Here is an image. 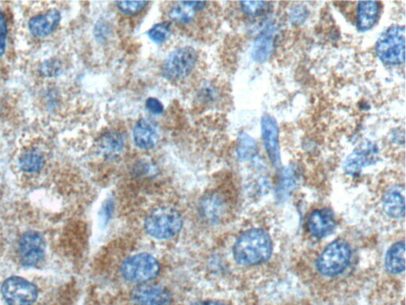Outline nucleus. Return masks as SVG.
Segmentation results:
<instances>
[{
  "mask_svg": "<svg viewBox=\"0 0 406 305\" xmlns=\"http://www.w3.org/2000/svg\"><path fill=\"white\" fill-rule=\"evenodd\" d=\"M275 218L257 214L235 239L232 254L236 264L254 274H271L281 251V238Z\"/></svg>",
  "mask_w": 406,
  "mask_h": 305,
  "instance_id": "1",
  "label": "nucleus"
},
{
  "mask_svg": "<svg viewBox=\"0 0 406 305\" xmlns=\"http://www.w3.org/2000/svg\"><path fill=\"white\" fill-rule=\"evenodd\" d=\"M355 249L345 238H338L311 254L309 272L326 281L345 280L355 273Z\"/></svg>",
  "mask_w": 406,
  "mask_h": 305,
  "instance_id": "2",
  "label": "nucleus"
},
{
  "mask_svg": "<svg viewBox=\"0 0 406 305\" xmlns=\"http://www.w3.org/2000/svg\"><path fill=\"white\" fill-rule=\"evenodd\" d=\"M373 210L378 220L387 227H401L405 217V185L390 182L379 187L372 199Z\"/></svg>",
  "mask_w": 406,
  "mask_h": 305,
  "instance_id": "3",
  "label": "nucleus"
},
{
  "mask_svg": "<svg viewBox=\"0 0 406 305\" xmlns=\"http://www.w3.org/2000/svg\"><path fill=\"white\" fill-rule=\"evenodd\" d=\"M183 227V219L176 210L160 207L152 211L145 221V229L153 239L167 240L176 237Z\"/></svg>",
  "mask_w": 406,
  "mask_h": 305,
  "instance_id": "4",
  "label": "nucleus"
},
{
  "mask_svg": "<svg viewBox=\"0 0 406 305\" xmlns=\"http://www.w3.org/2000/svg\"><path fill=\"white\" fill-rule=\"evenodd\" d=\"M405 29L402 25H392L378 39L375 53L382 64L397 66L405 63Z\"/></svg>",
  "mask_w": 406,
  "mask_h": 305,
  "instance_id": "5",
  "label": "nucleus"
},
{
  "mask_svg": "<svg viewBox=\"0 0 406 305\" xmlns=\"http://www.w3.org/2000/svg\"><path fill=\"white\" fill-rule=\"evenodd\" d=\"M198 59V53L194 48H179L165 60L161 67V73L164 78L171 82L184 81L192 73Z\"/></svg>",
  "mask_w": 406,
  "mask_h": 305,
  "instance_id": "6",
  "label": "nucleus"
},
{
  "mask_svg": "<svg viewBox=\"0 0 406 305\" xmlns=\"http://www.w3.org/2000/svg\"><path fill=\"white\" fill-rule=\"evenodd\" d=\"M160 270L159 262L151 254L145 253L132 256L123 262L121 268L125 280L140 285L156 279Z\"/></svg>",
  "mask_w": 406,
  "mask_h": 305,
  "instance_id": "7",
  "label": "nucleus"
},
{
  "mask_svg": "<svg viewBox=\"0 0 406 305\" xmlns=\"http://www.w3.org/2000/svg\"><path fill=\"white\" fill-rule=\"evenodd\" d=\"M380 161V149L372 141L361 143L345 159L344 171L349 177L355 178L368 166Z\"/></svg>",
  "mask_w": 406,
  "mask_h": 305,
  "instance_id": "8",
  "label": "nucleus"
},
{
  "mask_svg": "<svg viewBox=\"0 0 406 305\" xmlns=\"http://www.w3.org/2000/svg\"><path fill=\"white\" fill-rule=\"evenodd\" d=\"M2 294L9 305H31L37 300L38 289L30 281L13 276L4 283Z\"/></svg>",
  "mask_w": 406,
  "mask_h": 305,
  "instance_id": "9",
  "label": "nucleus"
},
{
  "mask_svg": "<svg viewBox=\"0 0 406 305\" xmlns=\"http://www.w3.org/2000/svg\"><path fill=\"white\" fill-rule=\"evenodd\" d=\"M337 219L335 214L328 207L312 211L307 217L305 227L308 234L315 240H322L335 231Z\"/></svg>",
  "mask_w": 406,
  "mask_h": 305,
  "instance_id": "10",
  "label": "nucleus"
},
{
  "mask_svg": "<svg viewBox=\"0 0 406 305\" xmlns=\"http://www.w3.org/2000/svg\"><path fill=\"white\" fill-rule=\"evenodd\" d=\"M279 34V25L274 22L269 23L258 34L251 53V58L256 63H264L272 57L277 46Z\"/></svg>",
  "mask_w": 406,
  "mask_h": 305,
  "instance_id": "11",
  "label": "nucleus"
},
{
  "mask_svg": "<svg viewBox=\"0 0 406 305\" xmlns=\"http://www.w3.org/2000/svg\"><path fill=\"white\" fill-rule=\"evenodd\" d=\"M261 133L264 147L269 160L276 169L281 168V154H280L279 128L274 116L264 114L261 118Z\"/></svg>",
  "mask_w": 406,
  "mask_h": 305,
  "instance_id": "12",
  "label": "nucleus"
},
{
  "mask_svg": "<svg viewBox=\"0 0 406 305\" xmlns=\"http://www.w3.org/2000/svg\"><path fill=\"white\" fill-rule=\"evenodd\" d=\"M19 255L21 262L24 266H37L45 255V242L43 237L37 232H27L20 241Z\"/></svg>",
  "mask_w": 406,
  "mask_h": 305,
  "instance_id": "13",
  "label": "nucleus"
},
{
  "mask_svg": "<svg viewBox=\"0 0 406 305\" xmlns=\"http://www.w3.org/2000/svg\"><path fill=\"white\" fill-rule=\"evenodd\" d=\"M131 299L135 305H170L172 296L163 286L144 284L132 291Z\"/></svg>",
  "mask_w": 406,
  "mask_h": 305,
  "instance_id": "14",
  "label": "nucleus"
},
{
  "mask_svg": "<svg viewBox=\"0 0 406 305\" xmlns=\"http://www.w3.org/2000/svg\"><path fill=\"white\" fill-rule=\"evenodd\" d=\"M61 20V14L59 11L48 10L29 21L30 32L35 38L47 37L58 29Z\"/></svg>",
  "mask_w": 406,
  "mask_h": 305,
  "instance_id": "15",
  "label": "nucleus"
},
{
  "mask_svg": "<svg viewBox=\"0 0 406 305\" xmlns=\"http://www.w3.org/2000/svg\"><path fill=\"white\" fill-rule=\"evenodd\" d=\"M132 137L137 147L142 150H151L155 148L159 142L156 125L147 119H142L136 123Z\"/></svg>",
  "mask_w": 406,
  "mask_h": 305,
  "instance_id": "16",
  "label": "nucleus"
},
{
  "mask_svg": "<svg viewBox=\"0 0 406 305\" xmlns=\"http://www.w3.org/2000/svg\"><path fill=\"white\" fill-rule=\"evenodd\" d=\"M380 15V3L377 1L359 2L357 6L356 26L360 32L373 29Z\"/></svg>",
  "mask_w": 406,
  "mask_h": 305,
  "instance_id": "17",
  "label": "nucleus"
},
{
  "mask_svg": "<svg viewBox=\"0 0 406 305\" xmlns=\"http://www.w3.org/2000/svg\"><path fill=\"white\" fill-rule=\"evenodd\" d=\"M207 2H178L172 6L167 13L169 18L175 22L189 24L192 22L198 12L206 8Z\"/></svg>",
  "mask_w": 406,
  "mask_h": 305,
  "instance_id": "18",
  "label": "nucleus"
},
{
  "mask_svg": "<svg viewBox=\"0 0 406 305\" xmlns=\"http://www.w3.org/2000/svg\"><path fill=\"white\" fill-rule=\"evenodd\" d=\"M405 240L397 241L390 247L385 259L387 272L392 275L404 274L405 269Z\"/></svg>",
  "mask_w": 406,
  "mask_h": 305,
  "instance_id": "19",
  "label": "nucleus"
},
{
  "mask_svg": "<svg viewBox=\"0 0 406 305\" xmlns=\"http://www.w3.org/2000/svg\"><path fill=\"white\" fill-rule=\"evenodd\" d=\"M301 179V170L298 164H291L280 175L277 193L280 197H286L297 188Z\"/></svg>",
  "mask_w": 406,
  "mask_h": 305,
  "instance_id": "20",
  "label": "nucleus"
},
{
  "mask_svg": "<svg viewBox=\"0 0 406 305\" xmlns=\"http://www.w3.org/2000/svg\"><path fill=\"white\" fill-rule=\"evenodd\" d=\"M124 145V138L120 133L109 131L100 138L99 149L105 158L115 159L122 154Z\"/></svg>",
  "mask_w": 406,
  "mask_h": 305,
  "instance_id": "21",
  "label": "nucleus"
},
{
  "mask_svg": "<svg viewBox=\"0 0 406 305\" xmlns=\"http://www.w3.org/2000/svg\"><path fill=\"white\" fill-rule=\"evenodd\" d=\"M45 160L41 152L32 149L26 151L19 157V165L21 170L26 173H36L43 170Z\"/></svg>",
  "mask_w": 406,
  "mask_h": 305,
  "instance_id": "22",
  "label": "nucleus"
},
{
  "mask_svg": "<svg viewBox=\"0 0 406 305\" xmlns=\"http://www.w3.org/2000/svg\"><path fill=\"white\" fill-rule=\"evenodd\" d=\"M224 211L223 201L218 197L209 196L202 200L201 212L203 217L209 222L214 223L219 221L222 217Z\"/></svg>",
  "mask_w": 406,
  "mask_h": 305,
  "instance_id": "23",
  "label": "nucleus"
},
{
  "mask_svg": "<svg viewBox=\"0 0 406 305\" xmlns=\"http://www.w3.org/2000/svg\"><path fill=\"white\" fill-rule=\"evenodd\" d=\"M258 145L255 138L247 133H242L238 137L236 152L242 161H249L257 154Z\"/></svg>",
  "mask_w": 406,
  "mask_h": 305,
  "instance_id": "24",
  "label": "nucleus"
},
{
  "mask_svg": "<svg viewBox=\"0 0 406 305\" xmlns=\"http://www.w3.org/2000/svg\"><path fill=\"white\" fill-rule=\"evenodd\" d=\"M148 36L155 44L165 43L171 36V24L164 22L153 26L148 32Z\"/></svg>",
  "mask_w": 406,
  "mask_h": 305,
  "instance_id": "25",
  "label": "nucleus"
},
{
  "mask_svg": "<svg viewBox=\"0 0 406 305\" xmlns=\"http://www.w3.org/2000/svg\"><path fill=\"white\" fill-rule=\"evenodd\" d=\"M241 9L244 15L250 17H259L264 15L269 3L263 1L240 2Z\"/></svg>",
  "mask_w": 406,
  "mask_h": 305,
  "instance_id": "26",
  "label": "nucleus"
},
{
  "mask_svg": "<svg viewBox=\"0 0 406 305\" xmlns=\"http://www.w3.org/2000/svg\"><path fill=\"white\" fill-rule=\"evenodd\" d=\"M150 2L146 1H124L116 2L117 8L125 15L135 16L142 11Z\"/></svg>",
  "mask_w": 406,
  "mask_h": 305,
  "instance_id": "27",
  "label": "nucleus"
},
{
  "mask_svg": "<svg viewBox=\"0 0 406 305\" xmlns=\"http://www.w3.org/2000/svg\"><path fill=\"white\" fill-rule=\"evenodd\" d=\"M309 11L304 6H295L289 11V21L293 25L303 24L308 16H309Z\"/></svg>",
  "mask_w": 406,
  "mask_h": 305,
  "instance_id": "28",
  "label": "nucleus"
},
{
  "mask_svg": "<svg viewBox=\"0 0 406 305\" xmlns=\"http://www.w3.org/2000/svg\"><path fill=\"white\" fill-rule=\"evenodd\" d=\"M6 38H8V26L4 13L0 11V57L6 51Z\"/></svg>",
  "mask_w": 406,
  "mask_h": 305,
  "instance_id": "29",
  "label": "nucleus"
},
{
  "mask_svg": "<svg viewBox=\"0 0 406 305\" xmlns=\"http://www.w3.org/2000/svg\"><path fill=\"white\" fill-rule=\"evenodd\" d=\"M61 69V65L58 61L48 60L41 66V72L47 78H53V76L58 75Z\"/></svg>",
  "mask_w": 406,
  "mask_h": 305,
  "instance_id": "30",
  "label": "nucleus"
},
{
  "mask_svg": "<svg viewBox=\"0 0 406 305\" xmlns=\"http://www.w3.org/2000/svg\"><path fill=\"white\" fill-rule=\"evenodd\" d=\"M145 107L153 115H160L164 112V105L158 99L150 97L146 100Z\"/></svg>",
  "mask_w": 406,
  "mask_h": 305,
  "instance_id": "31",
  "label": "nucleus"
},
{
  "mask_svg": "<svg viewBox=\"0 0 406 305\" xmlns=\"http://www.w3.org/2000/svg\"><path fill=\"white\" fill-rule=\"evenodd\" d=\"M113 202L111 200H108L106 204H105L103 211L102 216L105 222H107L110 217L112 212H113Z\"/></svg>",
  "mask_w": 406,
  "mask_h": 305,
  "instance_id": "32",
  "label": "nucleus"
},
{
  "mask_svg": "<svg viewBox=\"0 0 406 305\" xmlns=\"http://www.w3.org/2000/svg\"><path fill=\"white\" fill-rule=\"evenodd\" d=\"M192 305H229V304L218 301H204L196 302Z\"/></svg>",
  "mask_w": 406,
  "mask_h": 305,
  "instance_id": "33",
  "label": "nucleus"
}]
</instances>
